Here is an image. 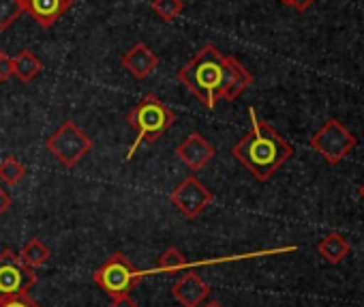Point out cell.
<instances>
[{
	"label": "cell",
	"instance_id": "cell-24",
	"mask_svg": "<svg viewBox=\"0 0 364 307\" xmlns=\"http://www.w3.org/2000/svg\"><path fill=\"white\" fill-rule=\"evenodd\" d=\"M9 207H11V196L7 194V189L3 185H0V215H3Z\"/></svg>",
	"mask_w": 364,
	"mask_h": 307
},
{
	"label": "cell",
	"instance_id": "cell-18",
	"mask_svg": "<svg viewBox=\"0 0 364 307\" xmlns=\"http://www.w3.org/2000/svg\"><path fill=\"white\" fill-rule=\"evenodd\" d=\"M26 177V166L16 157H7L0 162V181L7 185H18Z\"/></svg>",
	"mask_w": 364,
	"mask_h": 307
},
{
	"label": "cell",
	"instance_id": "cell-4",
	"mask_svg": "<svg viewBox=\"0 0 364 307\" xmlns=\"http://www.w3.org/2000/svg\"><path fill=\"white\" fill-rule=\"evenodd\" d=\"M146 273L139 271L124 254L116 251L112 254L99 269L97 273L92 275V281L109 296H122V294H129L137 283L139 279L144 277Z\"/></svg>",
	"mask_w": 364,
	"mask_h": 307
},
{
	"label": "cell",
	"instance_id": "cell-17",
	"mask_svg": "<svg viewBox=\"0 0 364 307\" xmlns=\"http://www.w3.org/2000/svg\"><path fill=\"white\" fill-rule=\"evenodd\" d=\"M187 266H189V260L178 247H167L159 258V271L161 273H176V271H182Z\"/></svg>",
	"mask_w": 364,
	"mask_h": 307
},
{
	"label": "cell",
	"instance_id": "cell-2",
	"mask_svg": "<svg viewBox=\"0 0 364 307\" xmlns=\"http://www.w3.org/2000/svg\"><path fill=\"white\" fill-rule=\"evenodd\" d=\"M223 73H225V56L215 46H204L178 71V80L208 110H215L217 101L221 99Z\"/></svg>",
	"mask_w": 364,
	"mask_h": 307
},
{
	"label": "cell",
	"instance_id": "cell-27",
	"mask_svg": "<svg viewBox=\"0 0 364 307\" xmlns=\"http://www.w3.org/2000/svg\"><path fill=\"white\" fill-rule=\"evenodd\" d=\"M360 196H362V200H364V183H362V187H360Z\"/></svg>",
	"mask_w": 364,
	"mask_h": 307
},
{
	"label": "cell",
	"instance_id": "cell-28",
	"mask_svg": "<svg viewBox=\"0 0 364 307\" xmlns=\"http://www.w3.org/2000/svg\"><path fill=\"white\" fill-rule=\"evenodd\" d=\"M281 3H283V5H289V0H281Z\"/></svg>",
	"mask_w": 364,
	"mask_h": 307
},
{
	"label": "cell",
	"instance_id": "cell-5",
	"mask_svg": "<svg viewBox=\"0 0 364 307\" xmlns=\"http://www.w3.org/2000/svg\"><path fill=\"white\" fill-rule=\"evenodd\" d=\"M46 148L65 168H75L92 150V140L73 120H65L48 140Z\"/></svg>",
	"mask_w": 364,
	"mask_h": 307
},
{
	"label": "cell",
	"instance_id": "cell-30",
	"mask_svg": "<svg viewBox=\"0 0 364 307\" xmlns=\"http://www.w3.org/2000/svg\"><path fill=\"white\" fill-rule=\"evenodd\" d=\"M0 298H3V296H0Z\"/></svg>",
	"mask_w": 364,
	"mask_h": 307
},
{
	"label": "cell",
	"instance_id": "cell-29",
	"mask_svg": "<svg viewBox=\"0 0 364 307\" xmlns=\"http://www.w3.org/2000/svg\"><path fill=\"white\" fill-rule=\"evenodd\" d=\"M0 54H3V52H0Z\"/></svg>",
	"mask_w": 364,
	"mask_h": 307
},
{
	"label": "cell",
	"instance_id": "cell-12",
	"mask_svg": "<svg viewBox=\"0 0 364 307\" xmlns=\"http://www.w3.org/2000/svg\"><path fill=\"white\" fill-rule=\"evenodd\" d=\"M253 84V76L249 69H245L234 56H225V73H223V86H221V99L234 101L240 97L249 86Z\"/></svg>",
	"mask_w": 364,
	"mask_h": 307
},
{
	"label": "cell",
	"instance_id": "cell-9",
	"mask_svg": "<svg viewBox=\"0 0 364 307\" xmlns=\"http://www.w3.org/2000/svg\"><path fill=\"white\" fill-rule=\"evenodd\" d=\"M176 155L191 172H198L204 166H208V162L215 160L217 148L202 133H191L180 142V146L176 148Z\"/></svg>",
	"mask_w": 364,
	"mask_h": 307
},
{
	"label": "cell",
	"instance_id": "cell-10",
	"mask_svg": "<svg viewBox=\"0 0 364 307\" xmlns=\"http://www.w3.org/2000/svg\"><path fill=\"white\" fill-rule=\"evenodd\" d=\"M22 7L39 26L52 28L73 7V0H22Z\"/></svg>",
	"mask_w": 364,
	"mask_h": 307
},
{
	"label": "cell",
	"instance_id": "cell-7",
	"mask_svg": "<svg viewBox=\"0 0 364 307\" xmlns=\"http://www.w3.org/2000/svg\"><path fill=\"white\" fill-rule=\"evenodd\" d=\"M37 283L35 269H31L16 251H0V296L28 294V290Z\"/></svg>",
	"mask_w": 364,
	"mask_h": 307
},
{
	"label": "cell",
	"instance_id": "cell-3",
	"mask_svg": "<svg viewBox=\"0 0 364 307\" xmlns=\"http://www.w3.org/2000/svg\"><path fill=\"white\" fill-rule=\"evenodd\" d=\"M127 123L135 129V140L127 152V162H131L139 144H154L176 123V114L156 95L148 93L129 112Z\"/></svg>",
	"mask_w": 364,
	"mask_h": 307
},
{
	"label": "cell",
	"instance_id": "cell-25",
	"mask_svg": "<svg viewBox=\"0 0 364 307\" xmlns=\"http://www.w3.org/2000/svg\"><path fill=\"white\" fill-rule=\"evenodd\" d=\"M311 5H313V0H289V7L291 9H296V11H306V9H311Z\"/></svg>",
	"mask_w": 364,
	"mask_h": 307
},
{
	"label": "cell",
	"instance_id": "cell-20",
	"mask_svg": "<svg viewBox=\"0 0 364 307\" xmlns=\"http://www.w3.org/2000/svg\"><path fill=\"white\" fill-rule=\"evenodd\" d=\"M182 9H185L182 0H152V11L163 22H173L182 14Z\"/></svg>",
	"mask_w": 364,
	"mask_h": 307
},
{
	"label": "cell",
	"instance_id": "cell-16",
	"mask_svg": "<svg viewBox=\"0 0 364 307\" xmlns=\"http://www.w3.org/2000/svg\"><path fill=\"white\" fill-rule=\"evenodd\" d=\"M50 247L41 241V239H31L24 247H22V251H20V258L31 266V269H37V266H43V264H48V260H50Z\"/></svg>",
	"mask_w": 364,
	"mask_h": 307
},
{
	"label": "cell",
	"instance_id": "cell-14",
	"mask_svg": "<svg viewBox=\"0 0 364 307\" xmlns=\"http://www.w3.org/2000/svg\"><path fill=\"white\" fill-rule=\"evenodd\" d=\"M317 249H319V254H321L330 264H338V262L349 254L351 247H349V243H347V239H345L343 234L330 232V234H326V236L319 241Z\"/></svg>",
	"mask_w": 364,
	"mask_h": 307
},
{
	"label": "cell",
	"instance_id": "cell-15",
	"mask_svg": "<svg viewBox=\"0 0 364 307\" xmlns=\"http://www.w3.org/2000/svg\"><path fill=\"white\" fill-rule=\"evenodd\" d=\"M41 71H43V63L31 50H22L18 56H14V76L20 78V82H31Z\"/></svg>",
	"mask_w": 364,
	"mask_h": 307
},
{
	"label": "cell",
	"instance_id": "cell-11",
	"mask_svg": "<svg viewBox=\"0 0 364 307\" xmlns=\"http://www.w3.org/2000/svg\"><path fill=\"white\" fill-rule=\"evenodd\" d=\"M171 296L182 307H200L210 296V286L200 275L189 273V275H182L171 286Z\"/></svg>",
	"mask_w": 364,
	"mask_h": 307
},
{
	"label": "cell",
	"instance_id": "cell-1",
	"mask_svg": "<svg viewBox=\"0 0 364 307\" xmlns=\"http://www.w3.org/2000/svg\"><path fill=\"white\" fill-rule=\"evenodd\" d=\"M251 129L232 148V155L259 183H266L285 162L291 160L294 146L268 123H264L253 108H249Z\"/></svg>",
	"mask_w": 364,
	"mask_h": 307
},
{
	"label": "cell",
	"instance_id": "cell-21",
	"mask_svg": "<svg viewBox=\"0 0 364 307\" xmlns=\"http://www.w3.org/2000/svg\"><path fill=\"white\" fill-rule=\"evenodd\" d=\"M0 307H41V305L28 294H14V296L0 298Z\"/></svg>",
	"mask_w": 364,
	"mask_h": 307
},
{
	"label": "cell",
	"instance_id": "cell-19",
	"mask_svg": "<svg viewBox=\"0 0 364 307\" xmlns=\"http://www.w3.org/2000/svg\"><path fill=\"white\" fill-rule=\"evenodd\" d=\"M22 14V0H0V31H7Z\"/></svg>",
	"mask_w": 364,
	"mask_h": 307
},
{
	"label": "cell",
	"instance_id": "cell-23",
	"mask_svg": "<svg viewBox=\"0 0 364 307\" xmlns=\"http://www.w3.org/2000/svg\"><path fill=\"white\" fill-rule=\"evenodd\" d=\"M109 307H137V303L129 294H122V296H114L109 301Z\"/></svg>",
	"mask_w": 364,
	"mask_h": 307
},
{
	"label": "cell",
	"instance_id": "cell-13",
	"mask_svg": "<svg viewBox=\"0 0 364 307\" xmlns=\"http://www.w3.org/2000/svg\"><path fill=\"white\" fill-rule=\"evenodd\" d=\"M122 65L135 80H146L159 67V58L146 43L139 41L122 56Z\"/></svg>",
	"mask_w": 364,
	"mask_h": 307
},
{
	"label": "cell",
	"instance_id": "cell-6",
	"mask_svg": "<svg viewBox=\"0 0 364 307\" xmlns=\"http://www.w3.org/2000/svg\"><path fill=\"white\" fill-rule=\"evenodd\" d=\"M358 146V137L336 118L323 123V127L311 137V148L317 150L328 164H341Z\"/></svg>",
	"mask_w": 364,
	"mask_h": 307
},
{
	"label": "cell",
	"instance_id": "cell-26",
	"mask_svg": "<svg viewBox=\"0 0 364 307\" xmlns=\"http://www.w3.org/2000/svg\"><path fill=\"white\" fill-rule=\"evenodd\" d=\"M200 307H223V305L219 301H208V303H202Z\"/></svg>",
	"mask_w": 364,
	"mask_h": 307
},
{
	"label": "cell",
	"instance_id": "cell-8",
	"mask_svg": "<svg viewBox=\"0 0 364 307\" xmlns=\"http://www.w3.org/2000/svg\"><path fill=\"white\" fill-rule=\"evenodd\" d=\"M215 200V194L198 179V177H187L182 181L171 194H169V202L189 219L198 217L200 213H204L208 209V204Z\"/></svg>",
	"mask_w": 364,
	"mask_h": 307
},
{
	"label": "cell",
	"instance_id": "cell-22",
	"mask_svg": "<svg viewBox=\"0 0 364 307\" xmlns=\"http://www.w3.org/2000/svg\"><path fill=\"white\" fill-rule=\"evenodd\" d=\"M9 78H14V58L0 54V82H7Z\"/></svg>",
	"mask_w": 364,
	"mask_h": 307
}]
</instances>
